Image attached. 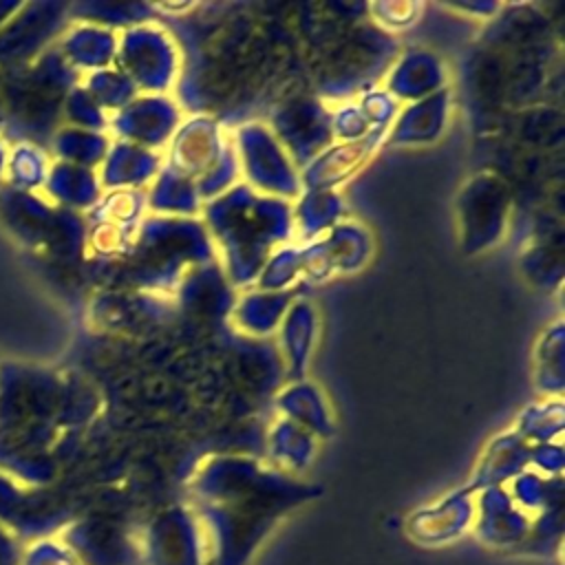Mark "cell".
<instances>
[{"instance_id": "cell-3", "label": "cell", "mask_w": 565, "mask_h": 565, "mask_svg": "<svg viewBox=\"0 0 565 565\" xmlns=\"http://www.w3.org/2000/svg\"><path fill=\"white\" fill-rule=\"evenodd\" d=\"M475 521V505L468 490L448 494L446 499L417 510L408 523L406 532L413 541L437 547L457 541Z\"/></svg>"}, {"instance_id": "cell-7", "label": "cell", "mask_w": 565, "mask_h": 565, "mask_svg": "<svg viewBox=\"0 0 565 565\" xmlns=\"http://www.w3.org/2000/svg\"><path fill=\"white\" fill-rule=\"evenodd\" d=\"M20 550V541L0 525V565H18Z\"/></svg>"}, {"instance_id": "cell-6", "label": "cell", "mask_w": 565, "mask_h": 565, "mask_svg": "<svg viewBox=\"0 0 565 565\" xmlns=\"http://www.w3.org/2000/svg\"><path fill=\"white\" fill-rule=\"evenodd\" d=\"M18 565H82L60 536H40L20 550Z\"/></svg>"}, {"instance_id": "cell-2", "label": "cell", "mask_w": 565, "mask_h": 565, "mask_svg": "<svg viewBox=\"0 0 565 565\" xmlns=\"http://www.w3.org/2000/svg\"><path fill=\"white\" fill-rule=\"evenodd\" d=\"M472 523L481 543L497 550H512L521 547L527 539L532 519L514 505L508 490L497 486L481 492Z\"/></svg>"}, {"instance_id": "cell-4", "label": "cell", "mask_w": 565, "mask_h": 565, "mask_svg": "<svg viewBox=\"0 0 565 565\" xmlns=\"http://www.w3.org/2000/svg\"><path fill=\"white\" fill-rule=\"evenodd\" d=\"M62 543L82 565H121L126 547L121 536L99 521H75L62 527Z\"/></svg>"}, {"instance_id": "cell-1", "label": "cell", "mask_w": 565, "mask_h": 565, "mask_svg": "<svg viewBox=\"0 0 565 565\" xmlns=\"http://www.w3.org/2000/svg\"><path fill=\"white\" fill-rule=\"evenodd\" d=\"M143 558L148 565H205L199 521L181 508L159 514L146 530Z\"/></svg>"}, {"instance_id": "cell-5", "label": "cell", "mask_w": 565, "mask_h": 565, "mask_svg": "<svg viewBox=\"0 0 565 565\" xmlns=\"http://www.w3.org/2000/svg\"><path fill=\"white\" fill-rule=\"evenodd\" d=\"M561 536H563V512L561 508H552L541 512V516L536 521H532L527 539L523 541L521 550H525L527 554H552V545H561Z\"/></svg>"}]
</instances>
